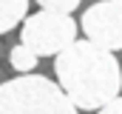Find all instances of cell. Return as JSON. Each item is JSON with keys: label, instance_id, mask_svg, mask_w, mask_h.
<instances>
[{"label": "cell", "instance_id": "obj_1", "mask_svg": "<svg viewBox=\"0 0 122 114\" xmlns=\"http://www.w3.org/2000/svg\"><path fill=\"white\" fill-rule=\"evenodd\" d=\"M54 71L62 94L77 111H97L108 100L119 97V60L114 51H105L88 40H74L60 54H54Z\"/></svg>", "mask_w": 122, "mask_h": 114}, {"label": "cell", "instance_id": "obj_2", "mask_svg": "<svg viewBox=\"0 0 122 114\" xmlns=\"http://www.w3.org/2000/svg\"><path fill=\"white\" fill-rule=\"evenodd\" d=\"M0 114H77V108L48 77L23 74L0 83Z\"/></svg>", "mask_w": 122, "mask_h": 114}, {"label": "cell", "instance_id": "obj_3", "mask_svg": "<svg viewBox=\"0 0 122 114\" xmlns=\"http://www.w3.org/2000/svg\"><path fill=\"white\" fill-rule=\"evenodd\" d=\"M74 40H77V23L71 20V14L37 11V14L23 17L20 43L37 57H54Z\"/></svg>", "mask_w": 122, "mask_h": 114}, {"label": "cell", "instance_id": "obj_4", "mask_svg": "<svg viewBox=\"0 0 122 114\" xmlns=\"http://www.w3.org/2000/svg\"><path fill=\"white\" fill-rule=\"evenodd\" d=\"M82 31L88 43L105 49V51H119L122 49V9L119 3L99 0L91 9L82 11Z\"/></svg>", "mask_w": 122, "mask_h": 114}, {"label": "cell", "instance_id": "obj_5", "mask_svg": "<svg viewBox=\"0 0 122 114\" xmlns=\"http://www.w3.org/2000/svg\"><path fill=\"white\" fill-rule=\"evenodd\" d=\"M29 11V0H0V34L11 31Z\"/></svg>", "mask_w": 122, "mask_h": 114}, {"label": "cell", "instance_id": "obj_6", "mask_svg": "<svg viewBox=\"0 0 122 114\" xmlns=\"http://www.w3.org/2000/svg\"><path fill=\"white\" fill-rule=\"evenodd\" d=\"M37 60H40V57L34 54V51H29L23 43H20V46H14V49L9 51V63H11V68H14V71H31V68L37 66Z\"/></svg>", "mask_w": 122, "mask_h": 114}, {"label": "cell", "instance_id": "obj_7", "mask_svg": "<svg viewBox=\"0 0 122 114\" xmlns=\"http://www.w3.org/2000/svg\"><path fill=\"white\" fill-rule=\"evenodd\" d=\"M37 3L43 6V11H57V14H71L80 6V0H37Z\"/></svg>", "mask_w": 122, "mask_h": 114}, {"label": "cell", "instance_id": "obj_8", "mask_svg": "<svg viewBox=\"0 0 122 114\" xmlns=\"http://www.w3.org/2000/svg\"><path fill=\"white\" fill-rule=\"evenodd\" d=\"M99 114H122V103H119V97H114V100H108L102 108H97Z\"/></svg>", "mask_w": 122, "mask_h": 114}, {"label": "cell", "instance_id": "obj_9", "mask_svg": "<svg viewBox=\"0 0 122 114\" xmlns=\"http://www.w3.org/2000/svg\"><path fill=\"white\" fill-rule=\"evenodd\" d=\"M111 3H119V0H111Z\"/></svg>", "mask_w": 122, "mask_h": 114}]
</instances>
